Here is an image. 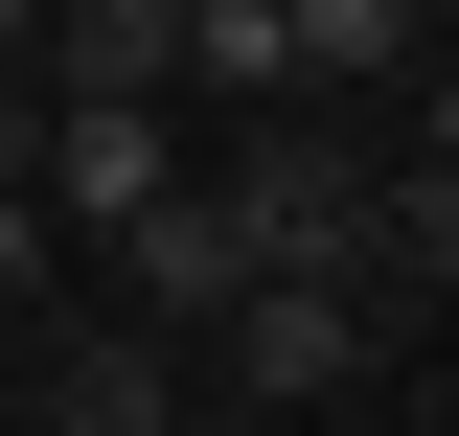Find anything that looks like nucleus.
I'll return each mask as SVG.
<instances>
[{
    "mask_svg": "<svg viewBox=\"0 0 459 436\" xmlns=\"http://www.w3.org/2000/svg\"><path fill=\"white\" fill-rule=\"evenodd\" d=\"M0 414H23V322H0Z\"/></svg>",
    "mask_w": 459,
    "mask_h": 436,
    "instance_id": "9",
    "label": "nucleus"
},
{
    "mask_svg": "<svg viewBox=\"0 0 459 436\" xmlns=\"http://www.w3.org/2000/svg\"><path fill=\"white\" fill-rule=\"evenodd\" d=\"M368 161H391V138H368V115L344 92H253V138H230V230H253V275H368Z\"/></svg>",
    "mask_w": 459,
    "mask_h": 436,
    "instance_id": "1",
    "label": "nucleus"
},
{
    "mask_svg": "<svg viewBox=\"0 0 459 436\" xmlns=\"http://www.w3.org/2000/svg\"><path fill=\"white\" fill-rule=\"evenodd\" d=\"M23 92H184V0H47Z\"/></svg>",
    "mask_w": 459,
    "mask_h": 436,
    "instance_id": "5",
    "label": "nucleus"
},
{
    "mask_svg": "<svg viewBox=\"0 0 459 436\" xmlns=\"http://www.w3.org/2000/svg\"><path fill=\"white\" fill-rule=\"evenodd\" d=\"M276 47H299V92H391L413 69V0H276Z\"/></svg>",
    "mask_w": 459,
    "mask_h": 436,
    "instance_id": "6",
    "label": "nucleus"
},
{
    "mask_svg": "<svg viewBox=\"0 0 459 436\" xmlns=\"http://www.w3.org/2000/svg\"><path fill=\"white\" fill-rule=\"evenodd\" d=\"M47 299H69V230H47V184L0 161V322H47Z\"/></svg>",
    "mask_w": 459,
    "mask_h": 436,
    "instance_id": "7",
    "label": "nucleus"
},
{
    "mask_svg": "<svg viewBox=\"0 0 459 436\" xmlns=\"http://www.w3.org/2000/svg\"><path fill=\"white\" fill-rule=\"evenodd\" d=\"M23 69H47V0H0V92H23Z\"/></svg>",
    "mask_w": 459,
    "mask_h": 436,
    "instance_id": "8",
    "label": "nucleus"
},
{
    "mask_svg": "<svg viewBox=\"0 0 459 436\" xmlns=\"http://www.w3.org/2000/svg\"><path fill=\"white\" fill-rule=\"evenodd\" d=\"M0 436H184V322H138V299H92V322H23V414Z\"/></svg>",
    "mask_w": 459,
    "mask_h": 436,
    "instance_id": "2",
    "label": "nucleus"
},
{
    "mask_svg": "<svg viewBox=\"0 0 459 436\" xmlns=\"http://www.w3.org/2000/svg\"><path fill=\"white\" fill-rule=\"evenodd\" d=\"M230 414H344L368 390V344H391V299L368 275H230Z\"/></svg>",
    "mask_w": 459,
    "mask_h": 436,
    "instance_id": "3",
    "label": "nucleus"
},
{
    "mask_svg": "<svg viewBox=\"0 0 459 436\" xmlns=\"http://www.w3.org/2000/svg\"><path fill=\"white\" fill-rule=\"evenodd\" d=\"M92 275L138 299V322H230V275H253V230H230V184H138V207L92 230Z\"/></svg>",
    "mask_w": 459,
    "mask_h": 436,
    "instance_id": "4",
    "label": "nucleus"
},
{
    "mask_svg": "<svg viewBox=\"0 0 459 436\" xmlns=\"http://www.w3.org/2000/svg\"><path fill=\"white\" fill-rule=\"evenodd\" d=\"M0 161H23V92H0Z\"/></svg>",
    "mask_w": 459,
    "mask_h": 436,
    "instance_id": "10",
    "label": "nucleus"
}]
</instances>
